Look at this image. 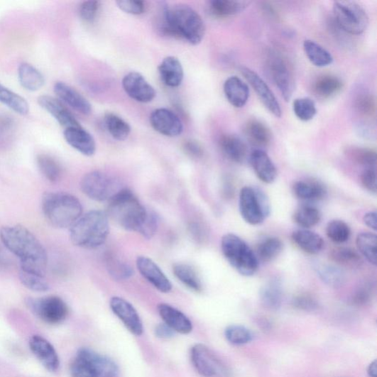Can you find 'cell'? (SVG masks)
Wrapping results in <instances>:
<instances>
[{"label": "cell", "mask_w": 377, "mask_h": 377, "mask_svg": "<svg viewBox=\"0 0 377 377\" xmlns=\"http://www.w3.org/2000/svg\"><path fill=\"white\" fill-rule=\"evenodd\" d=\"M0 239L21 261V271L45 277L48 254L35 236L24 226H4Z\"/></svg>", "instance_id": "obj_1"}, {"label": "cell", "mask_w": 377, "mask_h": 377, "mask_svg": "<svg viewBox=\"0 0 377 377\" xmlns=\"http://www.w3.org/2000/svg\"><path fill=\"white\" fill-rule=\"evenodd\" d=\"M160 28L164 34L184 39L192 45H200L206 33L200 14L189 6L182 4L163 7Z\"/></svg>", "instance_id": "obj_2"}, {"label": "cell", "mask_w": 377, "mask_h": 377, "mask_svg": "<svg viewBox=\"0 0 377 377\" xmlns=\"http://www.w3.org/2000/svg\"><path fill=\"white\" fill-rule=\"evenodd\" d=\"M151 212L130 190L122 189L109 201L106 213L118 226L141 234Z\"/></svg>", "instance_id": "obj_3"}, {"label": "cell", "mask_w": 377, "mask_h": 377, "mask_svg": "<svg viewBox=\"0 0 377 377\" xmlns=\"http://www.w3.org/2000/svg\"><path fill=\"white\" fill-rule=\"evenodd\" d=\"M109 234L106 212L93 210L82 215L70 228V240L78 247L96 248L105 244Z\"/></svg>", "instance_id": "obj_4"}, {"label": "cell", "mask_w": 377, "mask_h": 377, "mask_svg": "<svg viewBox=\"0 0 377 377\" xmlns=\"http://www.w3.org/2000/svg\"><path fill=\"white\" fill-rule=\"evenodd\" d=\"M42 206L46 219L58 229L71 228L83 215L80 201L66 192H46L43 197Z\"/></svg>", "instance_id": "obj_5"}, {"label": "cell", "mask_w": 377, "mask_h": 377, "mask_svg": "<svg viewBox=\"0 0 377 377\" xmlns=\"http://www.w3.org/2000/svg\"><path fill=\"white\" fill-rule=\"evenodd\" d=\"M222 250L231 266L242 275L251 276L259 268L255 253L239 236L225 234L222 240Z\"/></svg>", "instance_id": "obj_6"}, {"label": "cell", "mask_w": 377, "mask_h": 377, "mask_svg": "<svg viewBox=\"0 0 377 377\" xmlns=\"http://www.w3.org/2000/svg\"><path fill=\"white\" fill-rule=\"evenodd\" d=\"M239 208L244 220L251 226L261 224L271 213L270 202L265 192L249 186L241 190Z\"/></svg>", "instance_id": "obj_7"}, {"label": "cell", "mask_w": 377, "mask_h": 377, "mask_svg": "<svg viewBox=\"0 0 377 377\" xmlns=\"http://www.w3.org/2000/svg\"><path fill=\"white\" fill-rule=\"evenodd\" d=\"M333 13L337 26L347 33L361 35L368 26L369 18L366 10L355 2H334Z\"/></svg>", "instance_id": "obj_8"}, {"label": "cell", "mask_w": 377, "mask_h": 377, "mask_svg": "<svg viewBox=\"0 0 377 377\" xmlns=\"http://www.w3.org/2000/svg\"><path fill=\"white\" fill-rule=\"evenodd\" d=\"M26 303L39 319L51 325L61 324L69 314V308L65 302L60 297L55 295L29 297L26 300Z\"/></svg>", "instance_id": "obj_9"}, {"label": "cell", "mask_w": 377, "mask_h": 377, "mask_svg": "<svg viewBox=\"0 0 377 377\" xmlns=\"http://www.w3.org/2000/svg\"><path fill=\"white\" fill-rule=\"evenodd\" d=\"M268 70L272 81L280 90L286 102H289L295 91L293 70L288 59L277 52H271L267 60Z\"/></svg>", "instance_id": "obj_10"}, {"label": "cell", "mask_w": 377, "mask_h": 377, "mask_svg": "<svg viewBox=\"0 0 377 377\" xmlns=\"http://www.w3.org/2000/svg\"><path fill=\"white\" fill-rule=\"evenodd\" d=\"M81 189L87 197L96 202L109 201L121 190L112 177L101 171L86 174L82 180Z\"/></svg>", "instance_id": "obj_11"}, {"label": "cell", "mask_w": 377, "mask_h": 377, "mask_svg": "<svg viewBox=\"0 0 377 377\" xmlns=\"http://www.w3.org/2000/svg\"><path fill=\"white\" fill-rule=\"evenodd\" d=\"M192 363L204 377H227L229 371L224 362L209 347L198 344L191 349Z\"/></svg>", "instance_id": "obj_12"}, {"label": "cell", "mask_w": 377, "mask_h": 377, "mask_svg": "<svg viewBox=\"0 0 377 377\" xmlns=\"http://www.w3.org/2000/svg\"><path fill=\"white\" fill-rule=\"evenodd\" d=\"M241 71L265 107L275 116L281 117L283 111L280 104L263 79L248 67H242Z\"/></svg>", "instance_id": "obj_13"}, {"label": "cell", "mask_w": 377, "mask_h": 377, "mask_svg": "<svg viewBox=\"0 0 377 377\" xmlns=\"http://www.w3.org/2000/svg\"><path fill=\"white\" fill-rule=\"evenodd\" d=\"M122 84L126 93L138 103H150L156 94L145 77L136 72L127 74L123 79Z\"/></svg>", "instance_id": "obj_14"}, {"label": "cell", "mask_w": 377, "mask_h": 377, "mask_svg": "<svg viewBox=\"0 0 377 377\" xmlns=\"http://www.w3.org/2000/svg\"><path fill=\"white\" fill-rule=\"evenodd\" d=\"M110 307L131 333L136 336L143 334L144 329L142 320L131 303L123 297L115 296L110 301Z\"/></svg>", "instance_id": "obj_15"}, {"label": "cell", "mask_w": 377, "mask_h": 377, "mask_svg": "<svg viewBox=\"0 0 377 377\" xmlns=\"http://www.w3.org/2000/svg\"><path fill=\"white\" fill-rule=\"evenodd\" d=\"M150 123L155 131L166 136H180L184 130L180 116L168 109L154 110L150 116Z\"/></svg>", "instance_id": "obj_16"}, {"label": "cell", "mask_w": 377, "mask_h": 377, "mask_svg": "<svg viewBox=\"0 0 377 377\" xmlns=\"http://www.w3.org/2000/svg\"><path fill=\"white\" fill-rule=\"evenodd\" d=\"M136 267L145 279L158 291L164 293L171 291L173 286L168 278L150 258L138 256Z\"/></svg>", "instance_id": "obj_17"}, {"label": "cell", "mask_w": 377, "mask_h": 377, "mask_svg": "<svg viewBox=\"0 0 377 377\" xmlns=\"http://www.w3.org/2000/svg\"><path fill=\"white\" fill-rule=\"evenodd\" d=\"M31 351L50 372H55L60 366V360L54 346L43 337L33 335L29 341Z\"/></svg>", "instance_id": "obj_18"}, {"label": "cell", "mask_w": 377, "mask_h": 377, "mask_svg": "<svg viewBox=\"0 0 377 377\" xmlns=\"http://www.w3.org/2000/svg\"><path fill=\"white\" fill-rule=\"evenodd\" d=\"M38 104L66 129L82 127L74 115L58 99L48 95H43L38 98Z\"/></svg>", "instance_id": "obj_19"}, {"label": "cell", "mask_w": 377, "mask_h": 377, "mask_svg": "<svg viewBox=\"0 0 377 377\" xmlns=\"http://www.w3.org/2000/svg\"><path fill=\"white\" fill-rule=\"evenodd\" d=\"M54 92L59 100L66 104L76 111L84 115L92 113V105L80 92L62 82H58L54 85Z\"/></svg>", "instance_id": "obj_20"}, {"label": "cell", "mask_w": 377, "mask_h": 377, "mask_svg": "<svg viewBox=\"0 0 377 377\" xmlns=\"http://www.w3.org/2000/svg\"><path fill=\"white\" fill-rule=\"evenodd\" d=\"M250 163L256 175L266 184H272L277 177V170L271 158L262 149H256L250 155Z\"/></svg>", "instance_id": "obj_21"}, {"label": "cell", "mask_w": 377, "mask_h": 377, "mask_svg": "<svg viewBox=\"0 0 377 377\" xmlns=\"http://www.w3.org/2000/svg\"><path fill=\"white\" fill-rule=\"evenodd\" d=\"M158 312L165 324L175 332L187 334L192 331L191 321L180 310L167 304H160L158 305Z\"/></svg>", "instance_id": "obj_22"}, {"label": "cell", "mask_w": 377, "mask_h": 377, "mask_svg": "<svg viewBox=\"0 0 377 377\" xmlns=\"http://www.w3.org/2000/svg\"><path fill=\"white\" fill-rule=\"evenodd\" d=\"M64 136L66 142L79 153L92 156L96 151L94 137L82 127L65 129Z\"/></svg>", "instance_id": "obj_23"}, {"label": "cell", "mask_w": 377, "mask_h": 377, "mask_svg": "<svg viewBox=\"0 0 377 377\" xmlns=\"http://www.w3.org/2000/svg\"><path fill=\"white\" fill-rule=\"evenodd\" d=\"M224 91L227 101L235 108H243L248 102L250 90L248 85L236 76L226 79Z\"/></svg>", "instance_id": "obj_24"}, {"label": "cell", "mask_w": 377, "mask_h": 377, "mask_svg": "<svg viewBox=\"0 0 377 377\" xmlns=\"http://www.w3.org/2000/svg\"><path fill=\"white\" fill-rule=\"evenodd\" d=\"M91 365L98 377H114L118 373L117 366L109 357L98 354L87 348L77 352Z\"/></svg>", "instance_id": "obj_25"}, {"label": "cell", "mask_w": 377, "mask_h": 377, "mask_svg": "<svg viewBox=\"0 0 377 377\" xmlns=\"http://www.w3.org/2000/svg\"><path fill=\"white\" fill-rule=\"evenodd\" d=\"M158 72L163 83L172 88L180 87L184 80L182 65L176 57L168 56L158 66Z\"/></svg>", "instance_id": "obj_26"}, {"label": "cell", "mask_w": 377, "mask_h": 377, "mask_svg": "<svg viewBox=\"0 0 377 377\" xmlns=\"http://www.w3.org/2000/svg\"><path fill=\"white\" fill-rule=\"evenodd\" d=\"M295 195L306 202H317L324 200L327 190L323 183L315 180L296 182L293 187Z\"/></svg>", "instance_id": "obj_27"}, {"label": "cell", "mask_w": 377, "mask_h": 377, "mask_svg": "<svg viewBox=\"0 0 377 377\" xmlns=\"http://www.w3.org/2000/svg\"><path fill=\"white\" fill-rule=\"evenodd\" d=\"M219 143L229 160L241 164L246 160L248 148L239 136L231 133L224 134L221 137Z\"/></svg>", "instance_id": "obj_28"}, {"label": "cell", "mask_w": 377, "mask_h": 377, "mask_svg": "<svg viewBox=\"0 0 377 377\" xmlns=\"http://www.w3.org/2000/svg\"><path fill=\"white\" fill-rule=\"evenodd\" d=\"M291 237L297 247L309 254L319 253L324 246L322 236L308 229L295 231Z\"/></svg>", "instance_id": "obj_29"}, {"label": "cell", "mask_w": 377, "mask_h": 377, "mask_svg": "<svg viewBox=\"0 0 377 377\" xmlns=\"http://www.w3.org/2000/svg\"><path fill=\"white\" fill-rule=\"evenodd\" d=\"M244 133L248 141L256 147H268L272 141L271 129L265 124L256 119H251L246 124Z\"/></svg>", "instance_id": "obj_30"}, {"label": "cell", "mask_w": 377, "mask_h": 377, "mask_svg": "<svg viewBox=\"0 0 377 377\" xmlns=\"http://www.w3.org/2000/svg\"><path fill=\"white\" fill-rule=\"evenodd\" d=\"M260 300L266 309L273 311L279 310L283 300L281 282L275 279L265 284L260 290Z\"/></svg>", "instance_id": "obj_31"}, {"label": "cell", "mask_w": 377, "mask_h": 377, "mask_svg": "<svg viewBox=\"0 0 377 377\" xmlns=\"http://www.w3.org/2000/svg\"><path fill=\"white\" fill-rule=\"evenodd\" d=\"M18 79L21 86L30 92H36L42 89L45 84L44 75L28 63H23L19 65Z\"/></svg>", "instance_id": "obj_32"}, {"label": "cell", "mask_w": 377, "mask_h": 377, "mask_svg": "<svg viewBox=\"0 0 377 377\" xmlns=\"http://www.w3.org/2000/svg\"><path fill=\"white\" fill-rule=\"evenodd\" d=\"M343 88V82L339 77L325 74L317 77L313 83L314 93L322 98H329L339 93Z\"/></svg>", "instance_id": "obj_33"}, {"label": "cell", "mask_w": 377, "mask_h": 377, "mask_svg": "<svg viewBox=\"0 0 377 377\" xmlns=\"http://www.w3.org/2000/svg\"><path fill=\"white\" fill-rule=\"evenodd\" d=\"M329 259L337 266L349 268H360L362 257L354 249L349 247H337L329 252Z\"/></svg>", "instance_id": "obj_34"}, {"label": "cell", "mask_w": 377, "mask_h": 377, "mask_svg": "<svg viewBox=\"0 0 377 377\" xmlns=\"http://www.w3.org/2000/svg\"><path fill=\"white\" fill-rule=\"evenodd\" d=\"M173 272L178 280L190 290L200 293L203 290V285L200 275L192 266L177 263L173 266Z\"/></svg>", "instance_id": "obj_35"}, {"label": "cell", "mask_w": 377, "mask_h": 377, "mask_svg": "<svg viewBox=\"0 0 377 377\" xmlns=\"http://www.w3.org/2000/svg\"><path fill=\"white\" fill-rule=\"evenodd\" d=\"M283 243L276 236L265 238L256 247V256L258 261L263 263L272 262L283 251Z\"/></svg>", "instance_id": "obj_36"}, {"label": "cell", "mask_w": 377, "mask_h": 377, "mask_svg": "<svg viewBox=\"0 0 377 377\" xmlns=\"http://www.w3.org/2000/svg\"><path fill=\"white\" fill-rule=\"evenodd\" d=\"M250 2L236 0H212L209 2L211 13L217 17H228L241 13L245 11Z\"/></svg>", "instance_id": "obj_37"}, {"label": "cell", "mask_w": 377, "mask_h": 377, "mask_svg": "<svg viewBox=\"0 0 377 377\" xmlns=\"http://www.w3.org/2000/svg\"><path fill=\"white\" fill-rule=\"evenodd\" d=\"M303 48L309 61L314 66L325 67L332 64V54L319 44L312 40H305Z\"/></svg>", "instance_id": "obj_38"}, {"label": "cell", "mask_w": 377, "mask_h": 377, "mask_svg": "<svg viewBox=\"0 0 377 377\" xmlns=\"http://www.w3.org/2000/svg\"><path fill=\"white\" fill-rule=\"evenodd\" d=\"M0 103L16 113L25 116L29 113V105L26 99L0 84Z\"/></svg>", "instance_id": "obj_39"}, {"label": "cell", "mask_w": 377, "mask_h": 377, "mask_svg": "<svg viewBox=\"0 0 377 377\" xmlns=\"http://www.w3.org/2000/svg\"><path fill=\"white\" fill-rule=\"evenodd\" d=\"M356 245L359 252L373 266L377 263V236L371 232H362L356 238Z\"/></svg>", "instance_id": "obj_40"}, {"label": "cell", "mask_w": 377, "mask_h": 377, "mask_svg": "<svg viewBox=\"0 0 377 377\" xmlns=\"http://www.w3.org/2000/svg\"><path fill=\"white\" fill-rule=\"evenodd\" d=\"M294 222L304 229H310L319 224L322 220L319 209L312 205H303L296 209L293 215Z\"/></svg>", "instance_id": "obj_41"}, {"label": "cell", "mask_w": 377, "mask_h": 377, "mask_svg": "<svg viewBox=\"0 0 377 377\" xmlns=\"http://www.w3.org/2000/svg\"><path fill=\"white\" fill-rule=\"evenodd\" d=\"M104 124L111 136L118 141H124L131 133V126L123 119L113 113L104 116Z\"/></svg>", "instance_id": "obj_42"}, {"label": "cell", "mask_w": 377, "mask_h": 377, "mask_svg": "<svg viewBox=\"0 0 377 377\" xmlns=\"http://www.w3.org/2000/svg\"><path fill=\"white\" fill-rule=\"evenodd\" d=\"M36 162L39 170L49 182L54 183L60 180L62 168L53 157L46 154L38 155Z\"/></svg>", "instance_id": "obj_43"}, {"label": "cell", "mask_w": 377, "mask_h": 377, "mask_svg": "<svg viewBox=\"0 0 377 377\" xmlns=\"http://www.w3.org/2000/svg\"><path fill=\"white\" fill-rule=\"evenodd\" d=\"M345 153L354 163L366 168H375L376 165L375 151L367 148L351 147L346 150Z\"/></svg>", "instance_id": "obj_44"}, {"label": "cell", "mask_w": 377, "mask_h": 377, "mask_svg": "<svg viewBox=\"0 0 377 377\" xmlns=\"http://www.w3.org/2000/svg\"><path fill=\"white\" fill-rule=\"evenodd\" d=\"M320 279L327 285L339 288L345 282L344 273L339 267L333 265L322 264L317 268Z\"/></svg>", "instance_id": "obj_45"}, {"label": "cell", "mask_w": 377, "mask_h": 377, "mask_svg": "<svg viewBox=\"0 0 377 377\" xmlns=\"http://www.w3.org/2000/svg\"><path fill=\"white\" fill-rule=\"evenodd\" d=\"M326 234L330 241L335 244H344L349 240L351 229L342 220H333L328 223Z\"/></svg>", "instance_id": "obj_46"}, {"label": "cell", "mask_w": 377, "mask_h": 377, "mask_svg": "<svg viewBox=\"0 0 377 377\" xmlns=\"http://www.w3.org/2000/svg\"><path fill=\"white\" fill-rule=\"evenodd\" d=\"M293 109L296 117L304 122L312 120L317 114L315 104L309 97L296 99L293 102Z\"/></svg>", "instance_id": "obj_47"}, {"label": "cell", "mask_w": 377, "mask_h": 377, "mask_svg": "<svg viewBox=\"0 0 377 377\" xmlns=\"http://www.w3.org/2000/svg\"><path fill=\"white\" fill-rule=\"evenodd\" d=\"M226 340L235 346H243L250 343L253 335L246 327L241 325H231L225 330Z\"/></svg>", "instance_id": "obj_48"}, {"label": "cell", "mask_w": 377, "mask_h": 377, "mask_svg": "<svg viewBox=\"0 0 377 377\" xmlns=\"http://www.w3.org/2000/svg\"><path fill=\"white\" fill-rule=\"evenodd\" d=\"M107 269L109 274L117 280H126L133 275V271L131 267L114 256H108Z\"/></svg>", "instance_id": "obj_49"}, {"label": "cell", "mask_w": 377, "mask_h": 377, "mask_svg": "<svg viewBox=\"0 0 377 377\" xmlns=\"http://www.w3.org/2000/svg\"><path fill=\"white\" fill-rule=\"evenodd\" d=\"M18 277L22 284L32 291L42 293L50 290V285L43 276L19 271Z\"/></svg>", "instance_id": "obj_50"}, {"label": "cell", "mask_w": 377, "mask_h": 377, "mask_svg": "<svg viewBox=\"0 0 377 377\" xmlns=\"http://www.w3.org/2000/svg\"><path fill=\"white\" fill-rule=\"evenodd\" d=\"M70 374L72 377H98L91 365L78 354L70 366Z\"/></svg>", "instance_id": "obj_51"}, {"label": "cell", "mask_w": 377, "mask_h": 377, "mask_svg": "<svg viewBox=\"0 0 377 377\" xmlns=\"http://www.w3.org/2000/svg\"><path fill=\"white\" fill-rule=\"evenodd\" d=\"M292 304L295 308L305 312H313L319 308V303L315 297L306 293L295 295Z\"/></svg>", "instance_id": "obj_52"}, {"label": "cell", "mask_w": 377, "mask_h": 377, "mask_svg": "<svg viewBox=\"0 0 377 377\" xmlns=\"http://www.w3.org/2000/svg\"><path fill=\"white\" fill-rule=\"evenodd\" d=\"M355 106L361 114L371 116L375 113L376 104L373 97L369 94H361L357 97Z\"/></svg>", "instance_id": "obj_53"}, {"label": "cell", "mask_w": 377, "mask_h": 377, "mask_svg": "<svg viewBox=\"0 0 377 377\" xmlns=\"http://www.w3.org/2000/svg\"><path fill=\"white\" fill-rule=\"evenodd\" d=\"M100 8L101 2L86 1L79 9V14H80V17L85 23H92L95 21Z\"/></svg>", "instance_id": "obj_54"}, {"label": "cell", "mask_w": 377, "mask_h": 377, "mask_svg": "<svg viewBox=\"0 0 377 377\" xmlns=\"http://www.w3.org/2000/svg\"><path fill=\"white\" fill-rule=\"evenodd\" d=\"M116 4L119 9L126 13L141 15L146 11V4L140 0H119Z\"/></svg>", "instance_id": "obj_55"}, {"label": "cell", "mask_w": 377, "mask_h": 377, "mask_svg": "<svg viewBox=\"0 0 377 377\" xmlns=\"http://www.w3.org/2000/svg\"><path fill=\"white\" fill-rule=\"evenodd\" d=\"M372 289L369 285H364L356 290L352 296V302L356 306H364L372 299Z\"/></svg>", "instance_id": "obj_56"}, {"label": "cell", "mask_w": 377, "mask_h": 377, "mask_svg": "<svg viewBox=\"0 0 377 377\" xmlns=\"http://www.w3.org/2000/svg\"><path fill=\"white\" fill-rule=\"evenodd\" d=\"M362 185L368 192L376 193V172L375 168H366L361 174Z\"/></svg>", "instance_id": "obj_57"}, {"label": "cell", "mask_w": 377, "mask_h": 377, "mask_svg": "<svg viewBox=\"0 0 377 377\" xmlns=\"http://www.w3.org/2000/svg\"><path fill=\"white\" fill-rule=\"evenodd\" d=\"M184 149L187 155L193 158H201L204 155L202 145L195 141H188L185 143Z\"/></svg>", "instance_id": "obj_58"}, {"label": "cell", "mask_w": 377, "mask_h": 377, "mask_svg": "<svg viewBox=\"0 0 377 377\" xmlns=\"http://www.w3.org/2000/svg\"><path fill=\"white\" fill-rule=\"evenodd\" d=\"M155 334L158 339L168 340L174 337L175 332L164 323L155 327Z\"/></svg>", "instance_id": "obj_59"}, {"label": "cell", "mask_w": 377, "mask_h": 377, "mask_svg": "<svg viewBox=\"0 0 377 377\" xmlns=\"http://www.w3.org/2000/svg\"><path fill=\"white\" fill-rule=\"evenodd\" d=\"M364 224L373 231L377 229V217L376 212H369L364 217Z\"/></svg>", "instance_id": "obj_60"}, {"label": "cell", "mask_w": 377, "mask_h": 377, "mask_svg": "<svg viewBox=\"0 0 377 377\" xmlns=\"http://www.w3.org/2000/svg\"><path fill=\"white\" fill-rule=\"evenodd\" d=\"M11 261L8 256L0 249V270H6L10 267Z\"/></svg>", "instance_id": "obj_61"}, {"label": "cell", "mask_w": 377, "mask_h": 377, "mask_svg": "<svg viewBox=\"0 0 377 377\" xmlns=\"http://www.w3.org/2000/svg\"><path fill=\"white\" fill-rule=\"evenodd\" d=\"M224 192L227 197H231L234 193V188L232 183L227 182L224 184Z\"/></svg>", "instance_id": "obj_62"}, {"label": "cell", "mask_w": 377, "mask_h": 377, "mask_svg": "<svg viewBox=\"0 0 377 377\" xmlns=\"http://www.w3.org/2000/svg\"><path fill=\"white\" fill-rule=\"evenodd\" d=\"M368 375L369 377H377V361L372 362L368 368Z\"/></svg>", "instance_id": "obj_63"}]
</instances>
